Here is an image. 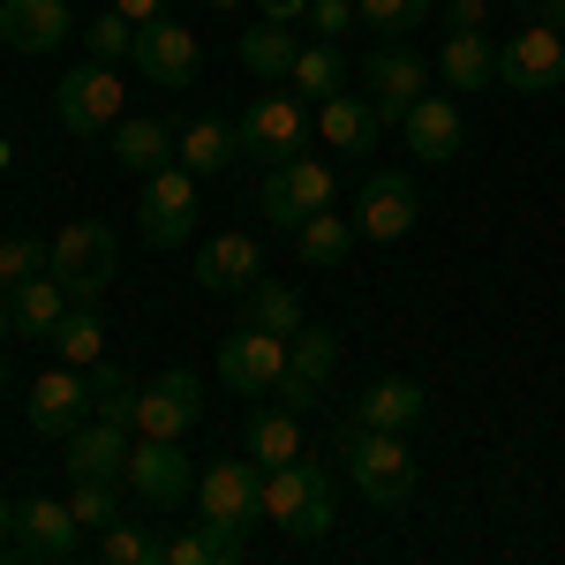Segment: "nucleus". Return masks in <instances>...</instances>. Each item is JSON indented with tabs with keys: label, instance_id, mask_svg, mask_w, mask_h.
Returning <instances> with one entry per match:
<instances>
[{
	"label": "nucleus",
	"instance_id": "1",
	"mask_svg": "<svg viewBox=\"0 0 565 565\" xmlns=\"http://www.w3.org/2000/svg\"><path fill=\"white\" fill-rule=\"evenodd\" d=\"M264 521L295 543H324L332 535V476L324 460H287V468H264Z\"/></svg>",
	"mask_w": 565,
	"mask_h": 565
},
{
	"label": "nucleus",
	"instance_id": "2",
	"mask_svg": "<svg viewBox=\"0 0 565 565\" xmlns=\"http://www.w3.org/2000/svg\"><path fill=\"white\" fill-rule=\"evenodd\" d=\"M234 143L257 167H287V159H302L309 143H317V106H309L302 90H264V98H249V114L234 121Z\"/></svg>",
	"mask_w": 565,
	"mask_h": 565
},
{
	"label": "nucleus",
	"instance_id": "3",
	"mask_svg": "<svg viewBox=\"0 0 565 565\" xmlns=\"http://www.w3.org/2000/svg\"><path fill=\"white\" fill-rule=\"evenodd\" d=\"M340 452H348V476L370 505L399 513V505L415 498V452L399 445V430H362V423H354V430L340 437Z\"/></svg>",
	"mask_w": 565,
	"mask_h": 565
},
{
	"label": "nucleus",
	"instance_id": "4",
	"mask_svg": "<svg viewBox=\"0 0 565 565\" xmlns=\"http://www.w3.org/2000/svg\"><path fill=\"white\" fill-rule=\"evenodd\" d=\"M121 68L114 61H84V68H68L61 84H53V121L68 136H114V121H121Z\"/></svg>",
	"mask_w": 565,
	"mask_h": 565
},
{
	"label": "nucleus",
	"instance_id": "5",
	"mask_svg": "<svg viewBox=\"0 0 565 565\" xmlns=\"http://www.w3.org/2000/svg\"><path fill=\"white\" fill-rule=\"evenodd\" d=\"M114 257H121L114 226H106V218H76V226H61V234H53L45 271H53L76 302H98V295H106V279H114Z\"/></svg>",
	"mask_w": 565,
	"mask_h": 565
},
{
	"label": "nucleus",
	"instance_id": "6",
	"mask_svg": "<svg viewBox=\"0 0 565 565\" xmlns=\"http://www.w3.org/2000/svg\"><path fill=\"white\" fill-rule=\"evenodd\" d=\"M332 196H340V181H332V167L324 159H287V167H264V189H257V204H264V226H279V234H295L302 218L317 212H332Z\"/></svg>",
	"mask_w": 565,
	"mask_h": 565
},
{
	"label": "nucleus",
	"instance_id": "7",
	"mask_svg": "<svg viewBox=\"0 0 565 565\" xmlns=\"http://www.w3.org/2000/svg\"><path fill=\"white\" fill-rule=\"evenodd\" d=\"M76 551H84V521H76V505H61V498H23V505H15V535H8L0 558H15V565H68Z\"/></svg>",
	"mask_w": 565,
	"mask_h": 565
},
{
	"label": "nucleus",
	"instance_id": "8",
	"mask_svg": "<svg viewBox=\"0 0 565 565\" xmlns=\"http://www.w3.org/2000/svg\"><path fill=\"white\" fill-rule=\"evenodd\" d=\"M136 234H143L151 249H189V234H196V174H189V167H159V174H143Z\"/></svg>",
	"mask_w": 565,
	"mask_h": 565
},
{
	"label": "nucleus",
	"instance_id": "9",
	"mask_svg": "<svg viewBox=\"0 0 565 565\" xmlns=\"http://www.w3.org/2000/svg\"><path fill=\"white\" fill-rule=\"evenodd\" d=\"M498 84L527 90V98L558 90L565 84V31H558V23H521L513 39L498 45Z\"/></svg>",
	"mask_w": 565,
	"mask_h": 565
},
{
	"label": "nucleus",
	"instance_id": "10",
	"mask_svg": "<svg viewBox=\"0 0 565 565\" xmlns=\"http://www.w3.org/2000/svg\"><path fill=\"white\" fill-rule=\"evenodd\" d=\"M129 61L143 68V84L189 90V84H196V68H204V45H196V31H189V23H167V15H151V23H136Z\"/></svg>",
	"mask_w": 565,
	"mask_h": 565
},
{
	"label": "nucleus",
	"instance_id": "11",
	"mask_svg": "<svg viewBox=\"0 0 565 565\" xmlns=\"http://www.w3.org/2000/svg\"><path fill=\"white\" fill-rule=\"evenodd\" d=\"M362 98H370V106H377V114H385V129H399V121H407V106H415V98H423V90H430V61H423V53H415V45H377V53H370V61H362Z\"/></svg>",
	"mask_w": 565,
	"mask_h": 565
},
{
	"label": "nucleus",
	"instance_id": "12",
	"mask_svg": "<svg viewBox=\"0 0 565 565\" xmlns=\"http://www.w3.org/2000/svg\"><path fill=\"white\" fill-rule=\"evenodd\" d=\"M287 377V340L279 332H264V324H242V332H226L218 340V385L242 392V399H257Z\"/></svg>",
	"mask_w": 565,
	"mask_h": 565
},
{
	"label": "nucleus",
	"instance_id": "13",
	"mask_svg": "<svg viewBox=\"0 0 565 565\" xmlns=\"http://www.w3.org/2000/svg\"><path fill=\"white\" fill-rule=\"evenodd\" d=\"M84 415H90V385H84V370H45V377H31V392H23V423L45 437V445H68V437L84 430Z\"/></svg>",
	"mask_w": 565,
	"mask_h": 565
},
{
	"label": "nucleus",
	"instance_id": "14",
	"mask_svg": "<svg viewBox=\"0 0 565 565\" xmlns=\"http://www.w3.org/2000/svg\"><path fill=\"white\" fill-rule=\"evenodd\" d=\"M204 423V377L196 370H167V377H151V385L136 392V437H189Z\"/></svg>",
	"mask_w": 565,
	"mask_h": 565
},
{
	"label": "nucleus",
	"instance_id": "15",
	"mask_svg": "<svg viewBox=\"0 0 565 565\" xmlns=\"http://www.w3.org/2000/svg\"><path fill=\"white\" fill-rule=\"evenodd\" d=\"M121 482H129L143 505H189L196 498V468H189L181 437H143V445H129Z\"/></svg>",
	"mask_w": 565,
	"mask_h": 565
},
{
	"label": "nucleus",
	"instance_id": "16",
	"mask_svg": "<svg viewBox=\"0 0 565 565\" xmlns=\"http://www.w3.org/2000/svg\"><path fill=\"white\" fill-rule=\"evenodd\" d=\"M340 370V340L324 332V324H302L295 340H287V377H279V407H295V415H309L317 399H324V377Z\"/></svg>",
	"mask_w": 565,
	"mask_h": 565
},
{
	"label": "nucleus",
	"instance_id": "17",
	"mask_svg": "<svg viewBox=\"0 0 565 565\" xmlns=\"http://www.w3.org/2000/svg\"><path fill=\"white\" fill-rule=\"evenodd\" d=\"M196 498H204V521L257 527L264 521V468L257 460H212L196 476Z\"/></svg>",
	"mask_w": 565,
	"mask_h": 565
},
{
	"label": "nucleus",
	"instance_id": "18",
	"mask_svg": "<svg viewBox=\"0 0 565 565\" xmlns=\"http://www.w3.org/2000/svg\"><path fill=\"white\" fill-rule=\"evenodd\" d=\"M407 151L423 159V167H445V159H460V143H468V121H460V106H452V90H423L415 106H407Z\"/></svg>",
	"mask_w": 565,
	"mask_h": 565
},
{
	"label": "nucleus",
	"instance_id": "19",
	"mask_svg": "<svg viewBox=\"0 0 565 565\" xmlns=\"http://www.w3.org/2000/svg\"><path fill=\"white\" fill-rule=\"evenodd\" d=\"M415 218H423V189H415V174H370L362 181V212H354V226H362L370 242L415 234Z\"/></svg>",
	"mask_w": 565,
	"mask_h": 565
},
{
	"label": "nucleus",
	"instance_id": "20",
	"mask_svg": "<svg viewBox=\"0 0 565 565\" xmlns=\"http://www.w3.org/2000/svg\"><path fill=\"white\" fill-rule=\"evenodd\" d=\"M317 143H332L340 159H370V151L385 143V114H377L362 90H332V98L317 106Z\"/></svg>",
	"mask_w": 565,
	"mask_h": 565
},
{
	"label": "nucleus",
	"instance_id": "21",
	"mask_svg": "<svg viewBox=\"0 0 565 565\" xmlns=\"http://www.w3.org/2000/svg\"><path fill=\"white\" fill-rule=\"evenodd\" d=\"M249 279H264L257 234H212V242L196 249V287H204V295H249Z\"/></svg>",
	"mask_w": 565,
	"mask_h": 565
},
{
	"label": "nucleus",
	"instance_id": "22",
	"mask_svg": "<svg viewBox=\"0 0 565 565\" xmlns=\"http://www.w3.org/2000/svg\"><path fill=\"white\" fill-rule=\"evenodd\" d=\"M76 31L68 0H0V45L8 53H53Z\"/></svg>",
	"mask_w": 565,
	"mask_h": 565
},
{
	"label": "nucleus",
	"instance_id": "23",
	"mask_svg": "<svg viewBox=\"0 0 565 565\" xmlns=\"http://www.w3.org/2000/svg\"><path fill=\"white\" fill-rule=\"evenodd\" d=\"M61 460H68V476L121 482V468H129V423H106V415H90L84 430L61 445Z\"/></svg>",
	"mask_w": 565,
	"mask_h": 565
},
{
	"label": "nucleus",
	"instance_id": "24",
	"mask_svg": "<svg viewBox=\"0 0 565 565\" xmlns=\"http://www.w3.org/2000/svg\"><path fill=\"white\" fill-rule=\"evenodd\" d=\"M68 309H76V295H68L53 271L23 279V287H8V317H15V332H23V340H53Z\"/></svg>",
	"mask_w": 565,
	"mask_h": 565
},
{
	"label": "nucleus",
	"instance_id": "25",
	"mask_svg": "<svg viewBox=\"0 0 565 565\" xmlns=\"http://www.w3.org/2000/svg\"><path fill=\"white\" fill-rule=\"evenodd\" d=\"M437 76H445V90H498V45H490V31H445Z\"/></svg>",
	"mask_w": 565,
	"mask_h": 565
},
{
	"label": "nucleus",
	"instance_id": "26",
	"mask_svg": "<svg viewBox=\"0 0 565 565\" xmlns=\"http://www.w3.org/2000/svg\"><path fill=\"white\" fill-rule=\"evenodd\" d=\"M423 407H430V392L415 385V377H377L354 399V423L362 430H407V423H423Z\"/></svg>",
	"mask_w": 565,
	"mask_h": 565
},
{
	"label": "nucleus",
	"instance_id": "27",
	"mask_svg": "<svg viewBox=\"0 0 565 565\" xmlns=\"http://www.w3.org/2000/svg\"><path fill=\"white\" fill-rule=\"evenodd\" d=\"M295 53H302V39H295V23H249L242 31V68L257 76V84H279V76H295Z\"/></svg>",
	"mask_w": 565,
	"mask_h": 565
},
{
	"label": "nucleus",
	"instance_id": "28",
	"mask_svg": "<svg viewBox=\"0 0 565 565\" xmlns=\"http://www.w3.org/2000/svg\"><path fill=\"white\" fill-rule=\"evenodd\" d=\"M242 445H249L257 468H287V460H302V415H295V407H257L249 430H242Z\"/></svg>",
	"mask_w": 565,
	"mask_h": 565
},
{
	"label": "nucleus",
	"instance_id": "29",
	"mask_svg": "<svg viewBox=\"0 0 565 565\" xmlns=\"http://www.w3.org/2000/svg\"><path fill=\"white\" fill-rule=\"evenodd\" d=\"M242 159V143H234V129L226 121H189V129L174 136V167H189V174L204 181V174H226Z\"/></svg>",
	"mask_w": 565,
	"mask_h": 565
},
{
	"label": "nucleus",
	"instance_id": "30",
	"mask_svg": "<svg viewBox=\"0 0 565 565\" xmlns=\"http://www.w3.org/2000/svg\"><path fill=\"white\" fill-rule=\"evenodd\" d=\"M114 159L129 167V174H159V167H174V129L167 121H114Z\"/></svg>",
	"mask_w": 565,
	"mask_h": 565
},
{
	"label": "nucleus",
	"instance_id": "31",
	"mask_svg": "<svg viewBox=\"0 0 565 565\" xmlns=\"http://www.w3.org/2000/svg\"><path fill=\"white\" fill-rule=\"evenodd\" d=\"M287 84L302 90L309 106H324L332 90H348V61H340V39H309L302 53H295V76Z\"/></svg>",
	"mask_w": 565,
	"mask_h": 565
},
{
	"label": "nucleus",
	"instance_id": "32",
	"mask_svg": "<svg viewBox=\"0 0 565 565\" xmlns=\"http://www.w3.org/2000/svg\"><path fill=\"white\" fill-rule=\"evenodd\" d=\"M354 234H362L354 218H340V212H317V218H302V226H295V249H302V264L332 271V264H348Z\"/></svg>",
	"mask_w": 565,
	"mask_h": 565
},
{
	"label": "nucleus",
	"instance_id": "33",
	"mask_svg": "<svg viewBox=\"0 0 565 565\" xmlns=\"http://www.w3.org/2000/svg\"><path fill=\"white\" fill-rule=\"evenodd\" d=\"M242 324H264V332L295 340V332H302V295H295L287 279H249V317H242Z\"/></svg>",
	"mask_w": 565,
	"mask_h": 565
},
{
	"label": "nucleus",
	"instance_id": "34",
	"mask_svg": "<svg viewBox=\"0 0 565 565\" xmlns=\"http://www.w3.org/2000/svg\"><path fill=\"white\" fill-rule=\"evenodd\" d=\"M84 385H90V415H106V423H136V377L121 370V362H90L84 370Z\"/></svg>",
	"mask_w": 565,
	"mask_h": 565
},
{
	"label": "nucleus",
	"instance_id": "35",
	"mask_svg": "<svg viewBox=\"0 0 565 565\" xmlns=\"http://www.w3.org/2000/svg\"><path fill=\"white\" fill-rule=\"evenodd\" d=\"M53 348H61V362H68V370H90V362L106 354V324H98V309H90V302H76L68 317H61Z\"/></svg>",
	"mask_w": 565,
	"mask_h": 565
},
{
	"label": "nucleus",
	"instance_id": "36",
	"mask_svg": "<svg viewBox=\"0 0 565 565\" xmlns=\"http://www.w3.org/2000/svg\"><path fill=\"white\" fill-rule=\"evenodd\" d=\"M98 558L106 565H159L167 558V535H151V527H136V521H106L98 527Z\"/></svg>",
	"mask_w": 565,
	"mask_h": 565
},
{
	"label": "nucleus",
	"instance_id": "37",
	"mask_svg": "<svg viewBox=\"0 0 565 565\" xmlns=\"http://www.w3.org/2000/svg\"><path fill=\"white\" fill-rule=\"evenodd\" d=\"M354 15L377 31V39H407L415 23H430L437 0H354Z\"/></svg>",
	"mask_w": 565,
	"mask_h": 565
},
{
	"label": "nucleus",
	"instance_id": "38",
	"mask_svg": "<svg viewBox=\"0 0 565 565\" xmlns=\"http://www.w3.org/2000/svg\"><path fill=\"white\" fill-rule=\"evenodd\" d=\"M129 45H136V23L121 15V8H98V15L84 23V53H90V61H114V68H121Z\"/></svg>",
	"mask_w": 565,
	"mask_h": 565
},
{
	"label": "nucleus",
	"instance_id": "39",
	"mask_svg": "<svg viewBox=\"0 0 565 565\" xmlns=\"http://www.w3.org/2000/svg\"><path fill=\"white\" fill-rule=\"evenodd\" d=\"M45 249H53V242L8 234V242H0V287H23V279H39V271H45Z\"/></svg>",
	"mask_w": 565,
	"mask_h": 565
},
{
	"label": "nucleus",
	"instance_id": "40",
	"mask_svg": "<svg viewBox=\"0 0 565 565\" xmlns=\"http://www.w3.org/2000/svg\"><path fill=\"white\" fill-rule=\"evenodd\" d=\"M68 505H76V521H84L90 535H98L106 521H121V498H114V482H98V476H76V498H68Z\"/></svg>",
	"mask_w": 565,
	"mask_h": 565
},
{
	"label": "nucleus",
	"instance_id": "41",
	"mask_svg": "<svg viewBox=\"0 0 565 565\" xmlns=\"http://www.w3.org/2000/svg\"><path fill=\"white\" fill-rule=\"evenodd\" d=\"M204 558H212V565H242V558H249V527L204 521Z\"/></svg>",
	"mask_w": 565,
	"mask_h": 565
},
{
	"label": "nucleus",
	"instance_id": "42",
	"mask_svg": "<svg viewBox=\"0 0 565 565\" xmlns=\"http://www.w3.org/2000/svg\"><path fill=\"white\" fill-rule=\"evenodd\" d=\"M302 23H317V39H348L362 15H354V0H309Z\"/></svg>",
	"mask_w": 565,
	"mask_h": 565
},
{
	"label": "nucleus",
	"instance_id": "43",
	"mask_svg": "<svg viewBox=\"0 0 565 565\" xmlns=\"http://www.w3.org/2000/svg\"><path fill=\"white\" fill-rule=\"evenodd\" d=\"M167 565H212L204 558V527H174L167 535Z\"/></svg>",
	"mask_w": 565,
	"mask_h": 565
},
{
	"label": "nucleus",
	"instance_id": "44",
	"mask_svg": "<svg viewBox=\"0 0 565 565\" xmlns=\"http://www.w3.org/2000/svg\"><path fill=\"white\" fill-rule=\"evenodd\" d=\"M445 23L452 31H482L490 23V0H445Z\"/></svg>",
	"mask_w": 565,
	"mask_h": 565
},
{
	"label": "nucleus",
	"instance_id": "45",
	"mask_svg": "<svg viewBox=\"0 0 565 565\" xmlns=\"http://www.w3.org/2000/svg\"><path fill=\"white\" fill-rule=\"evenodd\" d=\"M521 23H565V0H513Z\"/></svg>",
	"mask_w": 565,
	"mask_h": 565
},
{
	"label": "nucleus",
	"instance_id": "46",
	"mask_svg": "<svg viewBox=\"0 0 565 565\" xmlns=\"http://www.w3.org/2000/svg\"><path fill=\"white\" fill-rule=\"evenodd\" d=\"M257 8L271 15V23H302V8H309V0H257Z\"/></svg>",
	"mask_w": 565,
	"mask_h": 565
},
{
	"label": "nucleus",
	"instance_id": "47",
	"mask_svg": "<svg viewBox=\"0 0 565 565\" xmlns=\"http://www.w3.org/2000/svg\"><path fill=\"white\" fill-rule=\"evenodd\" d=\"M114 8H121L129 23H151V15H167V0H114Z\"/></svg>",
	"mask_w": 565,
	"mask_h": 565
},
{
	"label": "nucleus",
	"instance_id": "48",
	"mask_svg": "<svg viewBox=\"0 0 565 565\" xmlns=\"http://www.w3.org/2000/svg\"><path fill=\"white\" fill-rule=\"evenodd\" d=\"M8 535H15V505L0 498V551H8Z\"/></svg>",
	"mask_w": 565,
	"mask_h": 565
},
{
	"label": "nucleus",
	"instance_id": "49",
	"mask_svg": "<svg viewBox=\"0 0 565 565\" xmlns=\"http://www.w3.org/2000/svg\"><path fill=\"white\" fill-rule=\"evenodd\" d=\"M8 159H15V143H8V136H0V167H8Z\"/></svg>",
	"mask_w": 565,
	"mask_h": 565
},
{
	"label": "nucleus",
	"instance_id": "50",
	"mask_svg": "<svg viewBox=\"0 0 565 565\" xmlns=\"http://www.w3.org/2000/svg\"><path fill=\"white\" fill-rule=\"evenodd\" d=\"M212 8H249V0H212Z\"/></svg>",
	"mask_w": 565,
	"mask_h": 565
},
{
	"label": "nucleus",
	"instance_id": "51",
	"mask_svg": "<svg viewBox=\"0 0 565 565\" xmlns=\"http://www.w3.org/2000/svg\"><path fill=\"white\" fill-rule=\"evenodd\" d=\"M0 399H8V370H0Z\"/></svg>",
	"mask_w": 565,
	"mask_h": 565
}]
</instances>
